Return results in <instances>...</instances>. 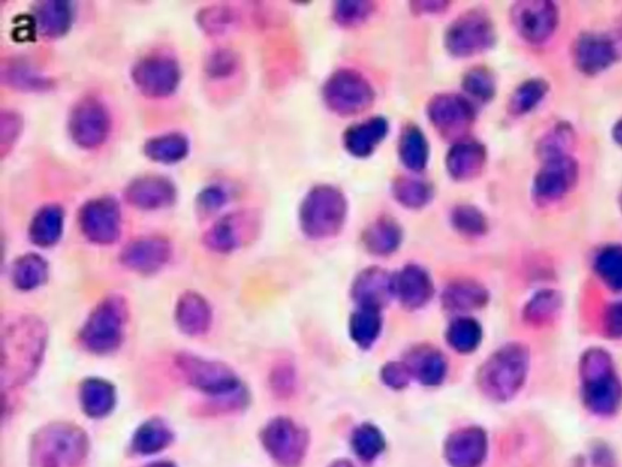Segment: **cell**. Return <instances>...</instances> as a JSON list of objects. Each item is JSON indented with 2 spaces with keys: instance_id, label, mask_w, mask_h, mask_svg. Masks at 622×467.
<instances>
[{
  "instance_id": "obj_15",
  "label": "cell",
  "mask_w": 622,
  "mask_h": 467,
  "mask_svg": "<svg viewBox=\"0 0 622 467\" xmlns=\"http://www.w3.org/2000/svg\"><path fill=\"white\" fill-rule=\"evenodd\" d=\"M171 255L168 240L162 236H144L124 247L121 261L134 272L152 274L165 267Z\"/></svg>"
},
{
  "instance_id": "obj_8",
  "label": "cell",
  "mask_w": 622,
  "mask_h": 467,
  "mask_svg": "<svg viewBox=\"0 0 622 467\" xmlns=\"http://www.w3.org/2000/svg\"><path fill=\"white\" fill-rule=\"evenodd\" d=\"M579 178V162L571 155L544 161L534 178V199L542 206L557 204L576 187Z\"/></svg>"
},
{
  "instance_id": "obj_11",
  "label": "cell",
  "mask_w": 622,
  "mask_h": 467,
  "mask_svg": "<svg viewBox=\"0 0 622 467\" xmlns=\"http://www.w3.org/2000/svg\"><path fill=\"white\" fill-rule=\"evenodd\" d=\"M79 228L96 245H111L120 238L121 210L112 198L93 199L78 213Z\"/></svg>"
},
{
  "instance_id": "obj_25",
  "label": "cell",
  "mask_w": 622,
  "mask_h": 467,
  "mask_svg": "<svg viewBox=\"0 0 622 467\" xmlns=\"http://www.w3.org/2000/svg\"><path fill=\"white\" fill-rule=\"evenodd\" d=\"M190 142L182 133H168L147 140L144 153L150 160L174 165L189 155Z\"/></svg>"
},
{
  "instance_id": "obj_47",
  "label": "cell",
  "mask_w": 622,
  "mask_h": 467,
  "mask_svg": "<svg viewBox=\"0 0 622 467\" xmlns=\"http://www.w3.org/2000/svg\"><path fill=\"white\" fill-rule=\"evenodd\" d=\"M610 39H612L616 53H618L619 59L622 58V16L616 21L612 33H609Z\"/></svg>"
},
{
  "instance_id": "obj_19",
  "label": "cell",
  "mask_w": 622,
  "mask_h": 467,
  "mask_svg": "<svg viewBox=\"0 0 622 467\" xmlns=\"http://www.w3.org/2000/svg\"><path fill=\"white\" fill-rule=\"evenodd\" d=\"M352 296L358 307L382 311L394 297L393 277L380 268L366 269L354 281Z\"/></svg>"
},
{
  "instance_id": "obj_17",
  "label": "cell",
  "mask_w": 622,
  "mask_h": 467,
  "mask_svg": "<svg viewBox=\"0 0 622 467\" xmlns=\"http://www.w3.org/2000/svg\"><path fill=\"white\" fill-rule=\"evenodd\" d=\"M393 294L398 298L400 305L417 311L426 307L434 295V285L431 277L418 266H407L393 277Z\"/></svg>"
},
{
  "instance_id": "obj_27",
  "label": "cell",
  "mask_w": 622,
  "mask_h": 467,
  "mask_svg": "<svg viewBox=\"0 0 622 467\" xmlns=\"http://www.w3.org/2000/svg\"><path fill=\"white\" fill-rule=\"evenodd\" d=\"M81 403L90 418H103L116 403L115 388L105 380L89 379L81 387Z\"/></svg>"
},
{
  "instance_id": "obj_51",
  "label": "cell",
  "mask_w": 622,
  "mask_h": 467,
  "mask_svg": "<svg viewBox=\"0 0 622 467\" xmlns=\"http://www.w3.org/2000/svg\"><path fill=\"white\" fill-rule=\"evenodd\" d=\"M619 205H620V208H621V211H622V191H621V194L619 196Z\"/></svg>"
},
{
  "instance_id": "obj_37",
  "label": "cell",
  "mask_w": 622,
  "mask_h": 467,
  "mask_svg": "<svg viewBox=\"0 0 622 467\" xmlns=\"http://www.w3.org/2000/svg\"><path fill=\"white\" fill-rule=\"evenodd\" d=\"M365 244L376 255H389L397 250L400 244V232L397 225L389 222L373 225L365 235Z\"/></svg>"
},
{
  "instance_id": "obj_35",
  "label": "cell",
  "mask_w": 622,
  "mask_h": 467,
  "mask_svg": "<svg viewBox=\"0 0 622 467\" xmlns=\"http://www.w3.org/2000/svg\"><path fill=\"white\" fill-rule=\"evenodd\" d=\"M197 24L209 36H222L235 24V11L229 5H209L197 14Z\"/></svg>"
},
{
  "instance_id": "obj_36",
  "label": "cell",
  "mask_w": 622,
  "mask_h": 467,
  "mask_svg": "<svg viewBox=\"0 0 622 467\" xmlns=\"http://www.w3.org/2000/svg\"><path fill=\"white\" fill-rule=\"evenodd\" d=\"M597 274L605 284L622 290V246L605 247L596 258Z\"/></svg>"
},
{
  "instance_id": "obj_31",
  "label": "cell",
  "mask_w": 622,
  "mask_h": 467,
  "mask_svg": "<svg viewBox=\"0 0 622 467\" xmlns=\"http://www.w3.org/2000/svg\"><path fill=\"white\" fill-rule=\"evenodd\" d=\"M353 452L361 461L371 463L386 449V438L377 426L361 424L352 435Z\"/></svg>"
},
{
  "instance_id": "obj_33",
  "label": "cell",
  "mask_w": 622,
  "mask_h": 467,
  "mask_svg": "<svg viewBox=\"0 0 622 467\" xmlns=\"http://www.w3.org/2000/svg\"><path fill=\"white\" fill-rule=\"evenodd\" d=\"M172 440L169 427L162 420L154 419L147 421L135 433L134 448L141 454H154L168 447Z\"/></svg>"
},
{
  "instance_id": "obj_50",
  "label": "cell",
  "mask_w": 622,
  "mask_h": 467,
  "mask_svg": "<svg viewBox=\"0 0 622 467\" xmlns=\"http://www.w3.org/2000/svg\"><path fill=\"white\" fill-rule=\"evenodd\" d=\"M149 467H174V466L168 463H158V464L151 465Z\"/></svg>"
},
{
  "instance_id": "obj_40",
  "label": "cell",
  "mask_w": 622,
  "mask_h": 467,
  "mask_svg": "<svg viewBox=\"0 0 622 467\" xmlns=\"http://www.w3.org/2000/svg\"><path fill=\"white\" fill-rule=\"evenodd\" d=\"M22 131V118L14 111H3L0 118V146H2V155L8 153L13 148L16 140Z\"/></svg>"
},
{
  "instance_id": "obj_7",
  "label": "cell",
  "mask_w": 622,
  "mask_h": 467,
  "mask_svg": "<svg viewBox=\"0 0 622 467\" xmlns=\"http://www.w3.org/2000/svg\"><path fill=\"white\" fill-rule=\"evenodd\" d=\"M132 81L140 93L147 98H167L177 90L182 70L172 56L147 55L134 64Z\"/></svg>"
},
{
  "instance_id": "obj_26",
  "label": "cell",
  "mask_w": 622,
  "mask_h": 467,
  "mask_svg": "<svg viewBox=\"0 0 622 467\" xmlns=\"http://www.w3.org/2000/svg\"><path fill=\"white\" fill-rule=\"evenodd\" d=\"M578 140L575 128L568 122H559L542 135L536 144V155L544 162L568 156Z\"/></svg>"
},
{
  "instance_id": "obj_2",
  "label": "cell",
  "mask_w": 622,
  "mask_h": 467,
  "mask_svg": "<svg viewBox=\"0 0 622 467\" xmlns=\"http://www.w3.org/2000/svg\"><path fill=\"white\" fill-rule=\"evenodd\" d=\"M528 358L522 347L507 345L485 360L478 373V386L493 401H508L522 387Z\"/></svg>"
},
{
  "instance_id": "obj_44",
  "label": "cell",
  "mask_w": 622,
  "mask_h": 467,
  "mask_svg": "<svg viewBox=\"0 0 622 467\" xmlns=\"http://www.w3.org/2000/svg\"><path fill=\"white\" fill-rule=\"evenodd\" d=\"M226 200H228V195L225 190L218 185H211L202 190L197 198V205L205 212H216L224 206Z\"/></svg>"
},
{
  "instance_id": "obj_24",
  "label": "cell",
  "mask_w": 622,
  "mask_h": 467,
  "mask_svg": "<svg viewBox=\"0 0 622 467\" xmlns=\"http://www.w3.org/2000/svg\"><path fill=\"white\" fill-rule=\"evenodd\" d=\"M64 210L59 205H45L32 218L28 235L33 244L41 247L54 246L64 230Z\"/></svg>"
},
{
  "instance_id": "obj_21",
  "label": "cell",
  "mask_w": 622,
  "mask_h": 467,
  "mask_svg": "<svg viewBox=\"0 0 622 467\" xmlns=\"http://www.w3.org/2000/svg\"><path fill=\"white\" fill-rule=\"evenodd\" d=\"M73 21L70 3L60 0L39 2L33 9L32 22L35 30L44 38L55 39L69 32Z\"/></svg>"
},
{
  "instance_id": "obj_23",
  "label": "cell",
  "mask_w": 622,
  "mask_h": 467,
  "mask_svg": "<svg viewBox=\"0 0 622 467\" xmlns=\"http://www.w3.org/2000/svg\"><path fill=\"white\" fill-rule=\"evenodd\" d=\"M175 319L183 333L199 336L205 334L211 326V308L205 298L196 292H186L179 298Z\"/></svg>"
},
{
  "instance_id": "obj_20",
  "label": "cell",
  "mask_w": 622,
  "mask_h": 467,
  "mask_svg": "<svg viewBox=\"0 0 622 467\" xmlns=\"http://www.w3.org/2000/svg\"><path fill=\"white\" fill-rule=\"evenodd\" d=\"M330 194H322L320 199L321 205H313L305 207L303 215V227L305 233L313 238H326L336 234L343 222V206L338 204L336 196Z\"/></svg>"
},
{
  "instance_id": "obj_12",
  "label": "cell",
  "mask_w": 622,
  "mask_h": 467,
  "mask_svg": "<svg viewBox=\"0 0 622 467\" xmlns=\"http://www.w3.org/2000/svg\"><path fill=\"white\" fill-rule=\"evenodd\" d=\"M571 54L576 69L586 76L599 75L619 60L609 35L597 32L581 33L575 39Z\"/></svg>"
},
{
  "instance_id": "obj_30",
  "label": "cell",
  "mask_w": 622,
  "mask_h": 467,
  "mask_svg": "<svg viewBox=\"0 0 622 467\" xmlns=\"http://www.w3.org/2000/svg\"><path fill=\"white\" fill-rule=\"evenodd\" d=\"M49 267L47 261L36 253H27L15 261L11 269L16 288L30 291L39 288L47 281Z\"/></svg>"
},
{
  "instance_id": "obj_9",
  "label": "cell",
  "mask_w": 622,
  "mask_h": 467,
  "mask_svg": "<svg viewBox=\"0 0 622 467\" xmlns=\"http://www.w3.org/2000/svg\"><path fill=\"white\" fill-rule=\"evenodd\" d=\"M111 117L100 100L89 97L73 106L69 117V132L79 148H99L109 137Z\"/></svg>"
},
{
  "instance_id": "obj_10",
  "label": "cell",
  "mask_w": 622,
  "mask_h": 467,
  "mask_svg": "<svg viewBox=\"0 0 622 467\" xmlns=\"http://www.w3.org/2000/svg\"><path fill=\"white\" fill-rule=\"evenodd\" d=\"M558 5L548 0H527L514 5L512 21L525 42L539 45L553 37L559 26Z\"/></svg>"
},
{
  "instance_id": "obj_4",
  "label": "cell",
  "mask_w": 622,
  "mask_h": 467,
  "mask_svg": "<svg viewBox=\"0 0 622 467\" xmlns=\"http://www.w3.org/2000/svg\"><path fill=\"white\" fill-rule=\"evenodd\" d=\"M127 320L126 303L121 297L105 298L89 315L81 333V341L90 352L105 354L121 345Z\"/></svg>"
},
{
  "instance_id": "obj_32",
  "label": "cell",
  "mask_w": 622,
  "mask_h": 467,
  "mask_svg": "<svg viewBox=\"0 0 622 467\" xmlns=\"http://www.w3.org/2000/svg\"><path fill=\"white\" fill-rule=\"evenodd\" d=\"M550 92V84L542 78H531L519 86L510 100L513 115L523 116L539 106Z\"/></svg>"
},
{
  "instance_id": "obj_6",
  "label": "cell",
  "mask_w": 622,
  "mask_h": 467,
  "mask_svg": "<svg viewBox=\"0 0 622 467\" xmlns=\"http://www.w3.org/2000/svg\"><path fill=\"white\" fill-rule=\"evenodd\" d=\"M309 441L308 431L284 416L269 421L262 431L265 450L281 467L301 466L308 453Z\"/></svg>"
},
{
  "instance_id": "obj_34",
  "label": "cell",
  "mask_w": 622,
  "mask_h": 467,
  "mask_svg": "<svg viewBox=\"0 0 622 467\" xmlns=\"http://www.w3.org/2000/svg\"><path fill=\"white\" fill-rule=\"evenodd\" d=\"M3 76L9 86L27 90V92H42V90H48L52 87V81L49 78L32 69L30 65L20 63V61H15V63L5 67Z\"/></svg>"
},
{
  "instance_id": "obj_46",
  "label": "cell",
  "mask_w": 622,
  "mask_h": 467,
  "mask_svg": "<svg viewBox=\"0 0 622 467\" xmlns=\"http://www.w3.org/2000/svg\"><path fill=\"white\" fill-rule=\"evenodd\" d=\"M294 374L292 369L288 367H282L277 370L274 378V388L279 393H285L293 391L294 386Z\"/></svg>"
},
{
  "instance_id": "obj_29",
  "label": "cell",
  "mask_w": 622,
  "mask_h": 467,
  "mask_svg": "<svg viewBox=\"0 0 622 467\" xmlns=\"http://www.w3.org/2000/svg\"><path fill=\"white\" fill-rule=\"evenodd\" d=\"M446 342L460 354L476 352L483 340V328L476 319L460 315L446 329Z\"/></svg>"
},
{
  "instance_id": "obj_49",
  "label": "cell",
  "mask_w": 622,
  "mask_h": 467,
  "mask_svg": "<svg viewBox=\"0 0 622 467\" xmlns=\"http://www.w3.org/2000/svg\"><path fill=\"white\" fill-rule=\"evenodd\" d=\"M331 467H354L348 460H338Z\"/></svg>"
},
{
  "instance_id": "obj_1",
  "label": "cell",
  "mask_w": 622,
  "mask_h": 467,
  "mask_svg": "<svg viewBox=\"0 0 622 467\" xmlns=\"http://www.w3.org/2000/svg\"><path fill=\"white\" fill-rule=\"evenodd\" d=\"M47 342V330L41 320L21 318L9 324L3 333V384H24L36 373Z\"/></svg>"
},
{
  "instance_id": "obj_41",
  "label": "cell",
  "mask_w": 622,
  "mask_h": 467,
  "mask_svg": "<svg viewBox=\"0 0 622 467\" xmlns=\"http://www.w3.org/2000/svg\"><path fill=\"white\" fill-rule=\"evenodd\" d=\"M381 380L384 385L392 388V390L401 391L410 385L412 376L406 364L401 360V362H388L383 365Z\"/></svg>"
},
{
  "instance_id": "obj_48",
  "label": "cell",
  "mask_w": 622,
  "mask_h": 467,
  "mask_svg": "<svg viewBox=\"0 0 622 467\" xmlns=\"http://www.w3.org/2000/svg\"><path fill=\"white\" fill-rule=\"evenodd\" d=\"M612 134L615 143L622 148V118H620V120L615 123Z\"/></svg>"
},
{
  "instance_id": "obj_43",
  "label": "cell",
  "mask_w": 622,
  "mask_h": 467,
  "mask_svg": "<svg viewBox=\"0 0 622 467\" xmlns=\"http://www.w3.org/2000/svg\"><path fill=\"white\" fill-rule=\"evenodd\" d=\"M455 223L461 232L469 235L483 234L486 229L484 217L479 212L471 210V208L457 213Z\"/></svg>"
},
{
  "instance_id": "obj_16",
  "label": "cell",
  "mask_w": 622,
  "mask_h": 467,
  "mask_svg": "<svg viewBox=\"0 0 622 467\" xmlns=\"http://www.w3.org/2000/svg\"><path fill=\"white\" fill-rule=\"evenodd\" d=\"M403 362L410 370L412 380L423 386H440L448 375V360L443 352L431 345L412 347Z\"/></svg>"
},
{
  "instance_id": "obj_13",
  "label": "cell",
  "mask_w": 622,
  "mask_h": 467,
  "mask_svg": "<svg viewBox=\"0 0 622 467\" xmlns=\"http://www.w3.org/2000/svg\"><path fill=\"white\" fill-rule=\"evenodd\" d=\"M488 448V435L482 427H462L446 440L444 457L451 467H482Z\"/></svg>"
},
{
  "instance_id": "obj_3",
  "label": "cell",
  "mask_w": 622,
  "mask_h": 467,
  "mask_svg": "<svg viewBox=\"0 0 622 467\" xmlns=\"http://www.w3.org/2000/svg\"><path fill=\"white\" fill-rule=\"evenodd\" d=\"M88 441L79 427L55 424L33 440L32 459L37 467H77L86 457Z\"/></svg>"
},
{
  "instance_id": "obj_38",
  "label": "cell",
  "mask_w": 622,
  "mask_h": 467,
  "mask_svg": "<svg viewBox=\"0 0 622 467\" xmlns=\"http://www.w3.org/2000/svg\"><path fill=\"white\" fill-rule=\"evenodd\" d=\"M354 77H342V80H337L333 84V95L331 98L337 100V103L344 105V103L352 104L353 106L359 103H364L366 100V88L365 84L358 80H353ZM346 109V108H344Z\"/></svg>"
},
{
  "instance_id": "obj_45",
  "label": "cell",
  "mask_w": 622,
  "mask_h": 467,
  "mask_svg": "<svg viewBox=\"0 0 622 467\" xmlns=\"http://www.w3.org/2000/svg\"><path fill=\"white\" fill-rule=\"evenodd\" d=\"M471 90L473 93L479 95L482 98H490L494 93V81L493 78L486 72H476L471 77Z\"/></svg>"
},
{
  "instance_id": "obj_14",
  "label": "cell",
  "mask_w": 622,
  "mask_h": 467,
  "mask_svg": "<svg viewBox=\"0 0 622 467\" xmlns=\"http://www.w3.org/2000/svg\"><path fill=\"white\" fill-rule=\"evenodd\" d=\"M124 199L139 210L154 211L172 206L177 200V189L166 177L143 176L135 178L124 190Z\"/></svg>"
},
{
  "instance_id": "obj_22",
  "label": "cell",
  "mask_w": 622,
  "mask_h": 467,
  "mask_svg": "<svg viewBox=\"0 0 622 467\" xmlns=\"http://www.w3.org/2000/svg\"><path fill=\"white\" fill-rule=\"evenodd\" d=\"M489 301L488 291L472 280H458L451 283L441 295L445 311L467 314L483 308Z\"/></svg>"
},
{
  "instance_id": "obj_5",
  "label": "cell",
  "mask_w": 622,
  "mask_h": 467,
  "mask_svg": "<svg viewBox=\"0 0 622 467\" xmlns=\"http://www.w3.org/2000/svg\"><path fill=\"white\" fill-rule=\"evenodd\" d=\"M177 364L186 381L197 390L224 398H246L239 378L223 363L182 354Z\"/></svg>"
},
{
  "instance_id": "obj_39",
  "label": "cell",
  "mask_w": 622,
  "mask_h": 467,
  "mask_svg": "<svg viewBox=\"0 0 622 467\" xmlns=\"http://www.w3.org/2000/svg\"><path fill=\"white\" fill-rule=\"evenodd\" d=\"M237 59L231 50L220 48L208 55L205 69L212 78H226L236 70Z\"/></svg>"
},
{
  "instance_id": "obj_28",
  "label": "cell",
  "mask_w": 622,
  "mask_h": 467,
  "mask_svg": "<svg viewBox=\"0 0 622 467\" xmlns=\"http://www.w3.org/2000/svg\"><path fill=\"white\" fill-rule=\"evenodd\" d=\"M383 328L381 311L358 307L349 320V334L356 345L369 350L380 339Z\"/></svg>"
},
{
  "instance_id": "obj_42",
  "label": "cell",
  "mask_w": 622,
  "mask_h": 467,
  "mask_svg": "<svg viewBox=\"0 0 622 467\" xmlns=\"http://www.w3.org/2000/svg\"><path fill=\"white\" fill-rule=\"evenodd\" d=\"M384 131V125H378V122H372L370 125H364L360 128H356L350 137V146L354 148L356 153H365L366 149L371 148L372 144L377 142L378 139L382 138V134Z\"/></svg>"
},
{
  "instance_id": "obj_18",
  "label": "cell",
  "mask_w": 622,
  "mask_h": 467,
  "mask_svg": "<svg viewBox=\"0 0 622 467\" xmlns=\"http://www.w3.org/2000/svg\"><path fill=\"white\" fill-rule=\"evenodd\" d=\"M251 230L252 222L246 213H229L207 230L203 241L209 250L229 253L245 243Z\"/></svg>"
}]
</instances>
